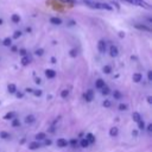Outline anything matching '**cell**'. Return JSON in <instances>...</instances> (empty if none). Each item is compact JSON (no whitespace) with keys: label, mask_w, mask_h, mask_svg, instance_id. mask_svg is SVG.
<instances>
[{"label":"cell","mask_w":152,"mask_h":152,"mask_svg":"<svg viewBox=\"0 0 152 152\" xmlns=\"http://www.w3.org/2000/svg\"><path fill=\"white\" fill-rule=\"evenodd\" d=\"M84 4L88 5L89 7H93V8H100V10H108V11H112V6H109L108 4L96 2V1H91V0H84Z\"/></svg>","instance_id":"cell-1"},{"label":"cell","mask_w":152,"mask_h":152,"mask_svg":"<svg viewBox=\"0 0 152 152\" xmlns=\"http://www.w3.org/2000/svg\"><path fill=\"white\" fill-rule=\"evenodd\" d=\"M125 1H127V2H129L132 5H135V6H140V7L147 8V10L150 8V5L146 1H144V0H125Z\"/></svg>","instance_id":"cell-2"},{"label":"cell","mask_w":152,"mask_h":152,"mask_svg":"<svg viewBox=\"0 0 152 152\" xmlns=\"http://www.w3.org/2000/svg\"><path fill=\"white\" fill-rule=\"evenodd\" d=\"M97 49L101 53H104L106 52V42L104 40H99L97 43Z\"/></svg>","instance_id":"cell-3"},{"label":"cell","mask_w":152,"mask_h":152,"mask_svg":"<svg viewBox=\"0 0 152 152\" xmlns=\"http://www.w3.org/2000/svg\"><path fill=\"white\" fill-rule=\"evenodd\" d=\"M84 99H86V101H88V102H90V101H93V99H94V93H93V90H87L86 91V94H84Z\"/></svg>","instance_id":"cell-4"},{"label":"cell","mask_w":152,"mask_h":152,"mask_svg":"<svg viewBox=\"0 0 152 152\" xmlns=\"http://www.w3.org/2000/svg\"><path fill=\"white\" fill-rule=\"evenodd\" d=\"M56 144H57V146H58V147H66L69 142H68L65 139L59 138V139H57V142H56Z\"/></svg>","instance_id":"cell-5"},{"label":"cell","mask_w":152,"mask_h":152,"mask_svg":"<svg viewBox=\"0 0 152 152\" xmlns=\"http://www.w3.org/2000/svg\"><path fill=\"white\" fill-rule=\"evenodd\" d=\"M45 76H46L48 78H53V77L56 76V71L52 70V69H46V70H45Z\"/></svg>","instance_id":"cell-6"},{"label":"cell","mask_w":152,"mask_h":152,"mask_svg":"<svg viewBox=\"0 0 152 152\" xmlns=\"http://www.w3.org/2000/svg\"><path fill=\"white\" fill-rule=\"evenodd\" d=\"M109 51H110V56H112V57H116V56L119 55V50H118V48H116V46H114V45H112V46H110Z\"/></svg>","instance_id":"cell-7"},{"label":"cell","mask_w":152,"mask_h":152,"mask_svg":"<svg viewBox=\"0 0 152 152\" xmlns=\"http://www.w3.org/2000/svg\"><path fill=\"white\" fill-rule=\"evenodd\" d=\"M132 80H133L135 83H138V82H140V81L142 80V76H141V74H139V72H135V74H133V76H132Z\"/></svg>","instance_id":"cell-8"},{"label":"cell","mask_w":152,"mask_h":152,"mask_svg":"<svg viewBox=\"0 0 152 152\" xmlns=\"http://www.w3.org/2000/svg\"><path fill=\"white\" fill-rule=\"evenodd\" d=\"M39 147H40V145H39L38 141H32V142L28 144V148H30V150H37V148H39Z\"/></svg>","instance_id":"cell-9"},{"label":"cell","mask_w":152,"mask_h":152,"mask_svg":"<svg viewBox=\"0 0 152 152\" xmlns=\"http://www.w3.org/2000/svg\"><path fill=\"white\" fill-rule=\"evenodd\" d=\"M104 86H106V84H104V81H103V80H97V81L95 82V87H96L97 89H102Z\"/></svg>","instance_id":"cell-10"},{"label":"cell","mask_w":152,"mask_h":152,"mask_svg":"<svg viewBox=\"0 0 152 152\" xmlns=\"http://www.w3.org/2000/svg\"><path fill=\"white\" fill-rule=\"evenodd\" d=\"M50 23L53 24V25H59V24H62V20L59 18H57V17H52L50 19Z\"/></svg>","instance_id":"cell-11"},{"label":"cell","mask_w":152,"mask_h":152,"mask_svg":"<svg viewBox=\"0 0 152 152\" xmlns=\"http://www.w3.org/2000/svg\"><path fill=\"white\" fill-rule=\"evenodd\" d=\"M7 89H8V93H11V94H14V93L17 91V87H15V84H13V83L8 84Z\"/></svg>","instance_id":"cell-12"},{"label":"cell","mask_w":152,"mask_h":152,"mask_svg":"<svg viewBox=\"0 0 152 152\" xmlns=\"http://www.w3.org/2000/svg\"><path fill=\"white\" fill-rule=\"evenodd\" d=\"M132 119H133L135 122H138V121L141 120V116H140V114H139L138 112H134V113L132 114Z\"/></svg>","instance_id":"cell-13"},{"label":"cell","mask_w":152,"mask_h":152,"mask_svg":"<svg viewBox=\"0 0 152 152\" xmlns=\"http://www.w3.org/2000/svg\"><path fill=\"white\" fill-rule=\"evenodd\" d=\"M86 139H87V141L90 144V142H94L95 141V137L91 134V133H88L87 135H86Z\"/></svg>","instance_id":"cell-14"},{"label":"cell","mask_w":152,"mask_h":152,"mask_svg":"<svg viewBox=\"0 0 152 152\" xmlns=\"http://www.w3.org/2000/svg\"><path fill=\"white\" fill-rule=\"evenodd\" d=\"M14 115H15V114H14L13 112H10V113H7V114L4 116V119H5V120H13V119H14Z\"/></svg>","instance_id":"cell-15"},{"label":"cell","mask_w":152,"mask_h":152,"mask_svg":"<svg viewBox=\"0 0 152 152\" xmlns=\"http://www.w3.org/2000/svg\"><path fill=\"white\" fill-rule=\"evenodd\" d=\"M34 116L33 115H27L26 118H25V122L26 124H32V122H34Z\"/></svg>","instance_id":"cell-16"},{"label":"cell","mask_w":152,"mask_h":152,"mask_svg":"<svg viewBox=\"0 0 152 152\" xmlns=\"http://www.w3.org/2000/svg\"><path fill=\"white\" fill-rule=\"evenodd\" d=\"M118 128L116 127H112L110 129H109V135L110 137H115V135H118Z\"/></svg>","instance_id":"cell-17"},{"label":"cell","mask_w":152,"mask_h":152,"mask_svg":"<svg viewBox=\"0 0 152 152\" xmlns=\"http://www.w3.org/2000/svg\"><path fill=\"white\" fill-rule=\"evenodd\" d=\"M46 138V134L45 133H43V132H40V133H37L36 134V139L37 140H44Z\"/></svg>","instance_id":"cell-18"},{"label":"cell","mask_w":152,"mask_h":152,"mask_svg":"<svg viewBox=\"0 0 152 152\" xmlns=\"http://www.w3.org/2000/svg\"><path fill=\"white\" fill-rule=\"evenodd\" d=\"M135 27H137V28H139V30L147 31V32H150V31H151V28H150V27H147V26H145V25H139V24H137V25H135Z\"/></svg>","instance_id":"cell-19"},{"label":"cell","mask_w":152,"mask_h":152,"mask_svg":"<svg viewBox=\"0 0 152 152\" xmlns=\"http://www.w3.org/2000/svg\"><path fill=\"white\" fill-rule=\"evenodd\" d=\"M12 21L13 23H15V24H18L19 21H20V17H19V14H12Z\"/></svg>","instance_id":"cell-20"},{"label":"cell","mask_w":152,"mask_h":152,"mask_svg":"<svg viewBox=\"0 0 152 152\" xmlns=\"http://www.w3.org/2000/svg\"><path fill=\"white\" fill-rule=\"evenodd\" d=\"M80 145H81V147H84V148H86V147H88V146H89V142L87 141V139H86V138H83V139L80 141Z\"/></svg>","instance_id":"cell-21"},{"label":"cell","mask_w":152,"mask_h":152,"mask_svg":"<svg viewBox=\"0 0 152 152\" xmlns=\"http://www.w3.org/2000/svg\"><path fill=\"white\" fill-rule=\"evenodd\" d=\"M2 44H4L5 46H11V44H12V39H11V38H5L4 42H2Z\"/></svg>","instance_id":"cell-22"},{"label":"cell","mask_w":152,"mask_h":152,"mask_svg":"<svg viewBox=\"0 0 152 152\" xmlns=\"http://www.w3.org/2000/svg\"><path fill=\"white\" fill-rule=\"evenodd\" d=\"M28 63H30V59H28V57L24 56V57L21 58V64H23V65H27Z\"/></svg>","instance_id":"cell-23"},{"label":"cell","mask_w":152,"mask_h":152,"mask_svg":"<svg viewBox=\"0 0 152 152\" xmlns=\"http://www.w3.org/2000/svg\"><path fill=\"white\" fill-rule=\"evenodd\" d=\"M110 71H112V68L109 65H104L103 66V72L104 74H110Z\"/></svg>","instance_id":"cell-24"},{"label":"cell","mask_w":152,"mask_h":152,"mask_svg":"<svg viewBox=\"0 0 152 152\" xmlns=\"http://www.w3.org/2000/svg\"><path fill=\"white\" fill-rule=\"evenodd\" d=\"M138 127H139V129H144L145 128V122H144L142 119L140 121H138Z\"/></svg>","instance_id":"cell-25"},{"label":"cell","mask_w":152,"mask_h":152,"mask_svg":"<svg viewBox=\"0 0 152 152\" xmlns=\"http://www.w3.org/2000/svg\"><path fill=\"white\" fill-rule=\"evenodd\" d=\"M0 137H1L2 139H8V138H11V135H10L7 132H1V133H0Z\"/></svg>","instance_id":"cell-26"},{"label":"cell","mask_w":152,"mask_h":152,"mask_svg":"<svg viewBox=\"0 0 152 152\" xmlns=\"http://www.w3.org/2000/svg\"><path fill=\"white\" fill-rule=\"evenodd\" d=\"M101 93H102L103 95H107V94H109V88H108L107 86H104V87L102 88V90H101Z\"/></svg>","instance_id":"cell-27"},{"label":"cell","mask_w":152,"mask_h":152,"mask_svg":"<svg viewBox=\"0 0 152 152\" xmlns=\"http://www.w3.org/2000/svg\"><path fill=\"white\" fill-rule=\"evenodd\" d=\"M68 95H69V90H62V93H61V96L63 97V99H65V97H68Z\"/></svg>","instance_id":"cell-28"},{"label":"cell","mask_w":152,"mask_h":152,"mask_svg":"<svg viewBox=\"0 0 152 152\" xmlns=\"http://www.w3.org/2000/svg\"><path fill=\"white\" fill-rule=\"evenodd\" d=\"M19 125H20L19 120H18V119H13V121H12V126H13V127H18Z\"/></svg>","instance_id":"cell-29"},{"label":"cell","mask_w":152,"mask_h":152,"mask_svg":"<svg viewBox=\"0 0 152 152\" xmlns=\"http://www.w3.org/2000/svg\"><path fill=\"white\" fill-rule=\"evenodd\" d=\"M20 36H21V32H20V31H15L14 34H13V38H14V39H18Z\"/></svg>","instance_id":"cell-30"},{"label":"cell","mask_w":152,"mask_h":152,"mask_svg":"<svg viewBox=\"0 0 152 152\" xmlns=\"http://www.w3.org/2000/svg\"><path fill=\"white\" fill-rule=\"evenodd\" d=\"M114 97L118 99V100H120V99H121V94H120L118 90H114Z\"/></svg>","instance_id":"cell-31"},{"label":"cell","mask_w":152,"mask_h":152,"mask_svg":"<svg viewBox=\"0 0 152 152\" xmlns=\"http://www.w3.org/2000/svg\"><path fill=\"white\" fill-rule=\"evenodd\" d=\"M110 104H112V103H110L109 100H104V101H103V106H104V107L108 108V107H110Z\"/></svg>","instance_id":"cell-32"},{"label":"cell","mask_w":152,"mask_h":152,"mask_svg":"<svg viewBox=\"0 0 152 152\" xmlns=\"http://www.w3.org/2000/svg\"><path fill=\"white\" fill-rule=\"evenodd\" d=\"M119 109H120V110H126V109H127V106L124 104V103H120V104H119Z\"/></svg>","instance_id":"cell-33"},{"label":"cell","mask_w":152,"mask_h":152,"mask_svg":"<svg viewBox=\"0 0 152 152\" xmlns=\"http://www.w3.org/2000/svg\"><path fill=\"white\" fill-rule=\"evenodd\" d=\"M43 52H44V51H43V49H38V50H36V52H34V53H36L37 56H42V55H43Z\"/></svg>","instance_id":"cell-34"},{"label":"cell","mask_w":152,"mask_h":152,"mask_svg":"<svg viewBox=\"0 0 152 152\" xmlns=\"http://www.w3.org/2000/svg\"><path fill=\"white\" fill-rule=\"evenodd\" d=\"M76 55H77V51H76L75 49H72V50L70 51V56H71V57H76Z\"/></svg>","instance_id":"cell-35"},{"label":"cell","mask_w":152,"mask_h":152,"mask_svg":"<svg viewBox=\"0 0 152 152\" xmlns=\"http://www.w3.org/2000/svg\"><path fill=\"white\" fill-rule=\"evenodd\" d=\"M32 93H33L36 96H40V95H42V90H39V89H38V90H34V91H32Z\"/></svg>","instance_id":"cell-36"},{"label":"cell","mask_w":152,"mask_h":152,"mask_svg":"<svg viewBox=\"0 0 152 152\" xmlns=\"http://www.w3.org/2000/svg\"><path fill=\"white\" fill-rule=\"evenodd\" d=\"M70 144H71L72 147H76V145H77V140H76V139H72V140L70 141Z\"/></svg>","instance_id":"cell-37"},{"label":"cell","mask_w":152,"mask_h":152,"mask_svg":"<svg viewBox=\"0 0 152 152\" xmlns=\"http://www.w3.org/2000/svg\"><path fill=\"white\" fill-rule=\"evenodd\" d=\"M19 53H20V55H21V56L24 57V56L26 55V50H24V49H21V50H19Z\"/></svg>","instance_id":"cell-38"},{"label":"cell","mask_w":152,"mask_h":152,"mask_svg":"<svg viewBox=\"0 0 152 152\" xmlns=\"http://www.w3.org/2000/svg\"><path fill=\"white\" fill-rule=\"evenodd\" d=\"M147 77H148V81H151V80H152V72H151V71H148Z\"/></svg>","instance_id":"cell-39"},{"label":"cell","mask_w":152,"mask_h":152,"mask_svg":"<svg viewBox=\"0 0 152 152\" xmlns=\"http://www.w3.org/2000/svg\"><path fill=\"white\" fill-rule=\"evenodd\" d=\"M147 131L151 133V131H152V125H148V126H147Z\"/></svg>","instance_id":"cell-40"},{"label":"cell","mask_w":152,"mask_h":152,"mask_svg":"<svg viewBox=\"0 0 152 152\" xmlns=\"http://www.w3.org/2000/svg\"><path fill=\"white\" fill-rule=\"evenodd\" d=\"M132 134H133V137H137V135H138V131H133Z\"/></svg>","instance_id":"cell-41"},{"label":"cell","mask_w":152,"mask_h":152,"mask_svg":"<svg viewBox=\"0 0 152 152\" xmlns=\"http://www.w3.org/2000/svg\"><path fill=\"white\" fill-rule=\"evenodd\" d=\"M50 144H51V140H50V139L45 140V145H50Z\"/></svg>","instance_id":"cell-42"},{"label":"cell","mask_w":152,"mask_h":152,"mask_svg":"<svg viewBox=\"0 0 152 152\" xmlns=\"http://www.w3.org/2000/svg\"><path fill=\"white\" fill-rule=\"evenodd\" d=\"M147 101H148V103H151V102H152V97L148 96V97H147Z\"/></svg>","instance_id":"cell-43"},{"label":"cell","mask_w":152,"mask_h":152,"mask_svg":"<svg viewBox=\"0 0 152 152\" xmlns=\"http://www.w3.org/2000/svg\"><path fill=\"white\" fill-rule=\"evenodd\" d=\"M40 82H42V80H40V78H37V80H36V83H40Z\"/></svg>","instance_id":"cell-44"},{"label":"cell","mask_w":152,"mask_h":152,"mask_svg":"<svg viewBox=\"0 0 152 152\" xmlns=\"http://www.w3.org/2000/svg\"><path fill=\"white\" fill-rule=\"evenodd\" d=\"M26 91H30V93H32L33 90H32V89H30V88H27V89H26Z\"/></svg>","instance_id":"cell-45"},{"label":"cell","mask_w":152,"mask_h":152,"mask_svg":"<svg viewBox=\"0 0 152 152\" xmlns=\"http://www.w3.org/2000/svg\"><path fill=\"white\" fill-rule=\"evenodd\" d=\"M17 96H18V97H21V96H23V94H20V93H18V94H17Z\"/></svg>","instance_id":"cell-46"},{"label":"cell","mask_w":152,"mask_h":152,"mask_svg":"<svg viewBox=\"0 0 152 152\" xmlns=\"http://www.w3.org/2000/svg\"><path fill=\"white\" fill-rule=\"evenodd\" d=\"M1 24H2V19H0V25H1Z\"/></svg>","instance_id":"cell-47"}]
</instances>
